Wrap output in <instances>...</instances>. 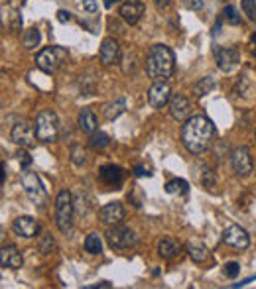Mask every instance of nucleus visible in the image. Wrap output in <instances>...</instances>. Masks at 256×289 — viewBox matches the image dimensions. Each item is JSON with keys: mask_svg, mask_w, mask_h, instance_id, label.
<instances>
[{"mask_svg": "<svg viewBox=\"0 0 256 289\" xmlns=\"http://www.w3.org/2000/svg\"><path fill=\"white\" fill-rule=\"evenodd\" d=\"M34 128L40 142H53L57 140V134H59V118L53 110L45 108L36 116Z\"/></svg>", "mask_w": 256, "mask_h": 289, "instance_id": "obj_4", "label": "nucleus"}, {"mask_svg": "<svg viewBox=\"0 0 256 289\" xmlns=\"http://www.w3.org/2000/svg\"><path fill=\"white\" fill-rule=\"evenodd\" d=\"M215 53V61H217V67L225 73H229L233 67L239 65L241 61V53L237 47H215L213 49Z\"/></svg>", "mask_w": 256, "mask_h": 289, "instance_id": "obj_12", "label": "nucleus"}, {"mask_svg": "<svg viewBox=\"0 0 256 289\" xmlns=\"http://www.w3.org/2000/svg\"><path fill=\"white\" fill-rule=\"evenodd\" d=\"M73 215H75V205H73V195L63 189L57 199H55V224L63 234L71 232L73 226Z\"/></svg>", "mask_w": 256, "mask_h": 289, "instance_id": "obj_3", "label": "nucleus"}, {"mask_svg": "<svg viewBox=\"0 0 256 289\" xmlns=\"http://www.w3.org/2000/svg\"><path fill=\"white\" fill-rule=\"evenodd\" d=\"M187 6H189L191 10H201V8H203V0H189Z\"/></svg>", "mask_w": 256, "mask_h": 289, "instance_id": "obj_39", "label": "nucleus"}, {"mask_svg": "<svg viewBox=\"0 0 256 289\" xmlns=\"http://www.w3.org/2000/svg\"><path fill=\"white\" fill-rule=\"evenodd\" d=\"M103 112H105V118H107L109 122H113V120H117L121 114L127 112V101H125V99H117V101L105 105Z\"/></svg>", "mask_w": 256, "mask_h": 289, "instance_id": "obj_23", "label": "nucleus"}, {"mask_svg": "<svg viewBox=\"0 0 256 289\" xmlns=\"http://www.w3.org/2000/svg\"><path fill=\"white\" fill-rule=\"evenodd\" d=\"M223 272H225V276H227V278L235 280V278L239 276V272H241V266H239L237 262H227V264H225V268H223Z\"/></svg>", "mask_w": 256, "mask_h": 289, "instance_id": "obj_33", "label": "nucleus"}, {"mask_svg": "<svg viewBox=\"0 0 256 289\" xmlns=\"http://www.w3.org/2000/svg\"><path fill=\"white\" fill-rule=\"evenodd\" d=\"M170 114H171V118L173 120H177V122H183V120H187L189 118V112H191V103H189V99L187 97H183V95H175V97H171L170 99Z\"/></svg>", "mask_w": 256, "mask_h": 289, "instance_id": "obj_16", "label": "nucleus"}, {"mask_svg": "<svg viewBox=\"0 0 256 289\" xmlns=\"http://www.w3.org/2000/svg\"><path fill=\"white\" fill-rule=\"evenodd\" d=\"M156 6L158 8H168L170 6V0H156Z\"/></svg>", "mask_w": 256, "mask_h": 289, "instance_id": "obj_41", "label": "nucleus"}, {"mask_svg": "<svg viewBox=\"0 0 256 289\" xmlns=\"http://www.w3.org/2000/svg\"><path fill=\"white\" fill-rule=\"evenodd\" d=\"M243 12L249 16V20L256 22V0H241Z\"/></svg>", "mask_w": 256, "mask_h": 289, "instance_id": "obj_32", "label": "nucleus"}, {"mask_svg": "<svg viewBox=\"0 0 256 289\" xmlns=\"http://www.w3.org/2000/svg\"><path fill=\"white\" fill-rule=\"evenodd\" d=\"M213 134H215L213 122L203 114H195V116H189L183 124L181 142L189 153L199 155L209 149V145L213 142Z\"/></svg>", "mask_w": 256, "mask_h": 289, "instance_id": "obj_1", "label": "nucleus"}, {"mask_svg": "<svg viewBox=\"0 0 256 289\" xmlns=\"http://www.w3.org/2000/svg\"><path fill=\"white\" fill-rule=\"evenodd\" d=\"M158 254L164 260H173L179 254V244L175 240H171V238H162L158 242Z\"/></svg>", "mask_w": 256, "mask_h": 289, "instance_id": "obj_22", "label": "nucleus"}, {"mask_svg": "<svg viewBox=\"0 0 256 289\" xmlns=\"http://www.w3.org/2000/svg\"><path fill=\"white\" fill-rule=\"evenodd\" d=\"M223 242L227 246H231V248H235V250L241 252V250H247L251 246V236H249V232L243 226L231 224V226H227L223 230Z\"/></svg>", "mask_w": 256, "mask_h": 289, "instance_id": "obj_9", "label": "nucleus"}, {"mask_svg": "<svg viewBox=\"0 0 256 289\" xmlns=\"http://www.w3.org/2000/svg\"><path fill=\"white\" fill-rule=\"evenodd\" d=\"M111 288V284L109 282H103V284H97V286H89V288L85 289H109Z\"/></svg>", "mask_w": 256, "mask_h": 289, "instance_id": "obj_40", "label": "nucleus"}, {"mask_svg": "<svg viewBox=\"0 0 256 289\" xmlns=\"http://www.w3.org/2000/svg\"><path fill=\"white\" fill-rule=\"evenodd\" d=\"M107 242L113 250H127L138 244V236L132 228L128 226H121V224H115L109 232H107Z\"/></svg>", "mask_w": 256, "mask_h": 289, "instance_id": "obj_6", "label": "nucleus"}, {"mask_svg": "<svg viewBox=\"0 0 256 289\" xmlns=\"http://www.w3.org/2000/svg\"><path fill=\"white\" fill-rule=\"evenodd\" d=\"M134 175L136 177H148V175H152L144 165H134Z\"/></svg>", "mask_w": 256, "mask_h": 289, "instance_id": "obj_38", "label": "nucleus"}, {"mask_svg": "<svg viewBox=\"0 0 256 289\" xmlns=\"http://www.w3.org/2000/svg\"><path fill=\"white\" fill-rule=\"evenodd\" d=\"M71 161L77 167H83L87 163V151H85L83 145H73L71 147Z\"/></svg>", "mask_w": 256, "mask_h": 289, "instance_id": "obj_30", "label": "nucleus"}, {"mask_svg": "<svg viewBox=\"0 0 256 289\" xmlns=\"http://www.w3.org/2000/svg\"><path fill=\"white\" fill-rule=\"evenodd\" d=\"M57 20H59L61 24L71 22V12H69V10H57Z\"/></svg>", "mask_w": 256, "mask_h": 289, "instance_id": "obj_37", "label": "nucleus"}, {"mask_svg": "<svg viewBox=\"0 0 256 289\" xmlns=\"http://www.w3.org/2000/svg\"><path fill=\"white\" fill-rule=\"evenodd\" d=\"M77 124H79V128H81L83 132L93 134V132L97 130V116H95V112H93L91 108H83V110L79 112Z\"/></svg>", "mask_w": 256, "mask_h": 289, "instance_id": "obj_21", "label": "nucleus"}, {"mask_svg": "<svg viewBox=\"0 0 256 289\" xmlns=\"http://www.w3.org/2000/svg\"><path fill=\"white\" fill-rule=\"evenodd\" d=\"M4 177H6V173H4V167H2V163H0V183L4 181Z\"/></svg>", "mask_w": 256, "mask_h": 289, "instance_id": "obj_43", "label": "nucleus"}, {"mask_svg": "<svg viewBox=\"0 0 256 289\" xmlns=\"http://www.w3.org/2000/svg\"><path fill=\"white\" fill-rule=\"evenodd\" d=\"M10 138H12V142L16 145H20V147H32V145L36 144V128H34V124L28 120V118H20L16 124H14V128H12V132H10Z\"/></svg>", "mask_w": 256, "mask_h": 289, "instance_id": "obj_7", "label": "nucleus"}, {"mask_svg": "<svg viewBox=\"0 0 256 289\" xmlns=\"http://www.w3.org/2000/svg\"><path fill=\"white\" fill-rule=\"evenodd\" d=\"M119 14H121V18H123L127 24L134 26V24L140 22V18H142V14H144V4H142L140 0H123Z\"/></svg>", "mask_w": 256, "mask_h": 289, "instance_id": "obj_18", "label": "nucleus"}, {"mask_svg": "<svg viewBox=\"0 0 256 289\" xmlns=\"http://www.w3.org/2000/svg\"><path fill=\"white\" fill-rule=\"evenodd\" d=\"M83 10H85V12H89V14H95V12L99 10L97 0H83Z\"/></svg>", "mask_w": 256, "mask_h": 289, "instance_id": "obj_36", "label": "nucleus"}, {"mask_svg": "<svg viewBox=\"0 0 256 289\" xmlns=\"http://www.w3.org/2000/svg\"><path fill=\"white\" fill-rule=\"evenodd\" d=\"M22 264H24V258L16 246H2L0 248V266L2 268L18 270V268H22Z\"/></svg>", "mask_w": 256, "mask_h": 289, "instance_id": "obj_19", "label": "nucleus"}, {"mask_svg": "<svg viewBox=\"0 0 256 289\" xmlns=\"http://www.w3.org/2000/svg\"><path fill=\"white\" fill-rule=\"evenodd\" d=\"M189 191V185L185 179H171L166 183V193L170 195H175V193H187Z\"/></svg>", "mask_w": 256, "mask_h": 289, "instance_id": "obj_28", "label": "nucleus"}, {"mask_svg": "<svg viewBox=\"0 0 256 289\" xmlns=\"http://www.w3.org/2000/svg\"><path fill=\"white\" fill-rule=\"evenodd\" d=\"M99 179H101L107 187L119 189V187L125 183L127 175H125V169H123V167H119V165H115V163H109V165H103V167L99 169Z\"/></svg>", "mask_w": 256, "mask_h": 289, "instance_id": "obj_13", "label": "nucleus"}, {"mask_svg": "<svg viewBox=\"0 0 256 289\" xmlns=\"http://www.w3.org/2000/svg\"><path fill=\"white\" fill-rule=\"evenodd\" d=\"M12 230L18 234V236H24V238H34L40 234V222L32 217H18L14 222H12Z\"/></svg>", "mask_w": 256, "mask_h": 289, "instance_id": "obj_17", "label": "nucleus"}, {"mask_svg": "<svg viewBox=\"0 0 256 289\" xmlns=\"http://www.w3.org/2000/svg\"><path fill=\"white\" fill-rule=\"evenodd\" d=\"M170 99H171V89L166 81H154L152 87L148 89V103L156 110L164 108L170 103Z\"/></svg>", "mask_w": 256, "mask_h": 289, "instance_id": "obj_10", "label": "nucleus"}, {"mask_svg": "<svg viewBox=\"0 0 256 289\" xmlns=\"http://www.w3.org/2000/svg\"><path fill=\"white\" fill-rule=\"evenodd\" d=\"M125 217H127L125 207H123V203H119V201L109 203V205L101 207V211H99V218H101V222H105V224H109V226L121 224V222L125 220Z\"/></svg>", "mask_w": 256, "mask_h": 289, "instance_id": "obj_15", "label": "nucleus"}, {"mask_svg": "<svg viewBox=\"0 0 256 289\" xmlns=\"http://www.w3.org/2000/svg\"><path fill=\"white\" fill-rule=\"evenodd\" d=\"M85 250L89 254H101L103 252V240L97 232H91L87 238H85Z\"/></svg>", "mask_w": 256, "mask_h": 289, "instance_id": "obj_27", "label": "nucleus"}, {"mask_svg": "<svg viewBox=\"0 0 256 289\" xmlns=\"http://www.w3.org/2000/svg\"><path fill=\"white\" fill-rule=\"evenodd\" d=\"M89 145H91L93 149L101 151V149H105V147H109V145H111V138H109V136H107L105 132H101V130L97 132V130H95V132L91 134V140H89Z\"/></svg>", "mask_w": 256, "mask_h": 289, "instance_id": "obj_26", "label": "nucleus"}, {"mask_svg": "<svg viewBox=\"0 0 256 289\" xmlns=\"http://www.w3.org/2000/svg\"><path fill=\"white\" fill-rule=\"evenodd\" d=\"M253 45H255L253 51H255V55H256V34H253Z\"/></svg>", "mask_w": 256, "mask_h": 289, "instance_id": "obj_44", "label": "nucleus"}, {"mask_svg": "<svg viewBox=\"0 0 256 289\" xmlns=\"http://www.w3.org/2000/svg\"><path fill=\"white\" fill-rule=\"evenodd\" d=\"M215 89V79L213 77H203L201 81H197L193 85V97L195 99H203L207 93H211Z\"/></svg>", "mask_w": 256, "mask_h": 289, "instance_id": "obj_24", "label": "nucleus"}, {"mask_svg": "<svg viewBox=\"0 0 256 289\" xmlns=\"http://www.w3.org/2000/svg\"><path fill=\"white\" fill-rule=\"evenodd\" d=\"M103 2H105L107 8H113V4H115V2H121V0H103Z\"/></svg>", "mask_w": 256, "mask_h": 289, "instance_id": "obj_42", "label": "nucleus"}, {"mask_svg": "<svg viewBox=\"0 0 256 289\" xmlns=\"http://www.w3.org/2000/svg\"><path fill=\"white\" fill-rule=\"evenodd\" d=\"M38 250H40L42 254H51V252L55 250V240H53V236H51V234H43V236L40 238Z\"/></svg>", "mask_w": 256, "mask_h": 289, "instance_id": "obj_31", "label": "nucleus"}, {"mask_svg": "<svg viewBox=\"0 0 256 289\" xmlns=\"http://www.w3.org/2000/svg\"><path fill=\"white\" fill-rule=\"evenodd\" d=\"M99 59L107 67L119 63V59H121V45H119V41L115 37H105L103 39L101 49H99Z\"/></svg>", "mask_w": 256, "mask_h": 289, "instance_id": "obj_14", "label": "nucleus"}, {"mask_svg": "<svg viewBox=\"0 0 256 289\" xmlns=\"http://www.w3.org/2000/svg\"><path fill=\"white\" fill-rule=\"evenodd\" d=\"M201 183H203V187H207V189L215 185V175H213L211 169H205V171H203V179H201Z\"/></svg>", "mask_w": 256, "mask_h": 289, "instance_id": "obj_35", "label": "nucleus"}, {"mask_svg": "<svg viewBox=\"0 0 256 289\" xmlns=\"http://www.w3.org/2000/svg\"><path fill=\"white\" fill-rule=\"evenodd\" d=\"M231 163H233V171L239 175V177H247L251 175L253 171V155H251V149L241 145L233 151L231 155Z\"/></svg>", "mask_w": 256, "mask_h": 289, "instance_id": "obj_11", "label": "nucleus"}, {"mask_svg": "<svg viewBox=\"0 0 256 289\" xmlns=\"http://www.w3.org/2000/svg\"><path fill=\"white\" fill-rule=\"evenodd\" d=\"M175 71V55L171 47L156 43L146 55V73L152 81H168Z\"/></svg>", "mask_w": 256, "mask_h": 289, "instance_id": "obj_2", "label": "nucleus"}, {"mask_svg": "<svg viewBox=\"0 0 256 289\" xmlns=\"http://www.w3.org/2000/svg\"><path fill=\"white\" fill-rule=\"evenodd\" d=\"M16 157H18V161H20V165H22L24 169H28V167H30V163H32V157H30V153H28L26 149H20V151L16 153Z\"/></svg>", "mask_w": 256, "mask_h": 289, "instance_id": "obj_34", "label": "nucleus"}, {"mask_svg": "<svg viewBox=\"0 0 256 289\" xmlns=\"http://www.w3.org/2000/svg\"><path fill=\"white\" fill-rule=\"evenodd\" d=\"M185 250H187L189 258H191L193 262H197V264H203V262H207V258H209V250H207V246H205L199 238L189 240L187 246H185Z\"/></svg>", "mask_w": 256, "mask_h": 289, "instance_id": "obj_20", "label": "nucleus"}, {"mask_svg": "<svg viewBox=\"0 0 256 289\" xmlns=\"http://www.w3.org/2000/svg\"><path fill=\"white\" fill-rule=\"evenodd\" d=\"M223 20H225L227 24H231V26H239V24H241V14H239V10H237L233 4H229V6H225V10H223Z\"/></svg>", "mask_w": 256, "mask_h": 289, "instance_id": "obj_29", "label": "nucleus"}, {"mask_svg": "<svg viewBox=\"0 0 256 289\" xmlns=\"http://www.w3.org/2000/svg\"><path fill=\"white\" fill-rule=\"evenodd\" d=\"M67 55H69V51H67L65 47H61V45H51V47L42 49V51L36 55V65H38V69H42L43 73L51 75V73H55L57 67L67 59Z\"/></svg>", "mask_w": 256, "mask_h": 289, "instance_id": "obj_5", "label": "nucleus"}, {"mask_svg": "<svg viewBox=\"0 0 256 289\" xmlns=\"http://www.w3.org/2000/svg\"><path fill=\"white\" fill-rule=\"evenodd\" d=\"M40 39H42L40 30H38V28H30V30H26V32H24L22 43H24V47H26V49H36V47H38V43H40Z\"/></svg>", "mask_w": 256, "mask_h": 289, "instance_id": "obj_25", "label": "nucleus"}, {"mask_svg": "<svg viewBox=\"0 0 256 289\" xmlns=\"http://www.w3.org/2000/svg\"><path fill=\"white\" fill-rule=\"evenodd\" d=\"M22 185H24V191H26L28 199H30L34 205L43 207V203L47 201V193H45V189H43L40 177H38L36 173L28 171V173H24V177H22Z\"/></svg>", "mask_w": 256, "mask_h": 289, "instance_id": "obj_8", "label": "nucleus"}]
</instances>
